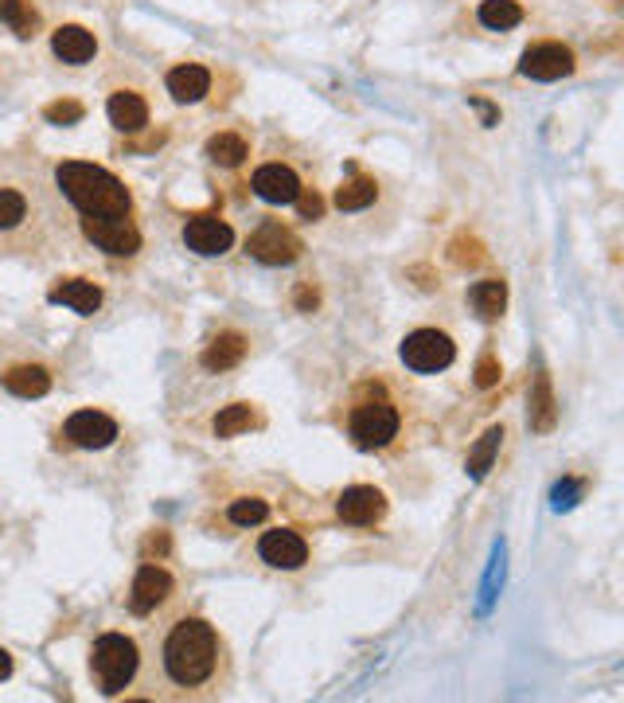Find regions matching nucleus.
I'll use <instances>...</instances> for the list:
<instances>
[{
  "instance_id": "24",
  "label": "nucleus",
  "mask_w": 624,
  "mask_h": 703,
  "mask_svg": "<svg viewBox=\"0 0 624 703\" xmlns=\"http://www.w3.org/2000/svg\"><path fill=\"white\" fill-rule=\"evenodd\" d=\"M523 20V8L515 0H480V24L492 32H507Z\"/></svg>"
},
{
  "instance_id": "9",
  "label": "nucleus",
  "mask_w": 624,
  "mask_h": 703,
  "mask_svg": "<svg viewBox=\"0 0 624 703\" xmlns=\"http://www.w3.org/2000/svg\"><path fill=\"white\" fill-rule=\"evenodd\" d=\"M184 243H188V250L203 254V258H219V254L231 250L234 231H231V223L219 219V215H192V219L184 223Z\"/></svg>"
},
{
  "instance_id": "8",
  "label": "nucleus",
  "mask_w": 624,
  "mask_h": 703,
  "mask_svg": "<svg viewBox=\"0 0 624 703\" xmlns=\"http://www.w3.org/2000/svg\"><path fill=\"white\" fill-rule=\"evenodd\" d=\"M246 250H250L258 262H266V266H289V262L301 258V239H297L293 231H285L281 223H262V227L250 235Z\"/></svg>"
},
{
  "instance_id": "20",
  "label": "nucleus",
  "mask_w": 624,
  "mask_h": 703,
  "mask_svg": "<svg viewBox=\"0 0 624 703\" xmlns=\"http://www.w3.org/2000/svg\"><path fill=\"white\" fill-rule=\"evenodd\" d=\"M242 356H246V340H242L238 332H219V336L207 344V352H203V368H207V372H227Z\"/></svg>"
},
{
  "instance_id": "11",
  "label": "nucleus",
  "mask_w": 624,
  "mask_h": 703,
  "mask_svg": "<svg viewBox=\"0 0 624 703\" xmlns=\"http://www.w3.org/2000/svg\"><path fill=\"white\" fill-rule=\"evenodd\" d=\"M336 512H340V520H344V524L367 528V524L383 520V512H387V497H383L379 489H371V485H351V489H344L340 500H336Z\"/></svg>"
},
{
  "instance_id": "22",
  "label": "nucleus",
  "mask_w": 624,
  "mask_h": 703,
  "mask_svg": "<svg viewBox=\"0 0 624 703\" xmlns=\"http://www.w3.org/2000/svg\"><path fill=\"white\" fill-rule=\"evenodd\" d=\"M500 442H504V426H492V430H484V438L472 446V454H468V477H472V481H484V477H488Z\"/></svg>"
},
{
  "instance_id": "18",
  "label": "nucleus",
  "mask_w": 624,
  "mask_h": 703,
  "mask_svg": "<svg viewBox=\"0 0 624 703\" xmlns=\"http://www.w3.org/2000/svg\"><path fill=\"white\" fill-rule=\"evenodd\" d=\"M207 90H211V75L199 63H184V67L168 71V94L176 102H199Z\"/></svg>"
},
{
  "instance_id": "28",
  "label": "nucleus",
  "mask_w": 624,
  "mask_h": 703,
  "mask_svg": "<svg viewBox=\"0 0 624 703\" xmlns=\"http://www.w3.org/2000/svg\"><path fill=\"white\" fill-rule=\"evenodd\" d=\"M0 20L24 40L36 32V12L28 8V0H0Z\"/></svg>"
},
{
  "instance_id": "15",
  "label": "nucleus",
  "mask_w": 624,
  "mask_h": 703,
  "mask_svg": "<svg viewBox=\"0 0 624 703\" xmlns=\"http://www.w3.org/2000/svg\"><path fill=\"white\" fill-rule=\"evenodd\" d=\"M47 297H51L55 305H71L82 317L98 313V305H102V290H98L94 282H86V278H63L59 286H51Z\"/></svg>"
},
{
  "instance_id": "12",
  "label": "nucleus",
  "mask_w": 624,
  "mask_h": 703,
  "mask_svg": "<svg viewBox=\"0 0 624 703\" xmlns=\"http://www.w3.org/2000/svg\"><path fill=\"white\" fill-rule=\"evenodd\" d=\"M258 555H262V563H270L277 571H297L309 559V543L297 536V532H289V528H277V532L262 536Z\"/></svg>"
},
{
  "instance_id": "13",
  "label": "nucleus",
  "mask_w": 624,
  "mask_h": 703,
  "mask_svg": "<svg viewBox=\"0 0 624 703\" xmlns=\"http://www.w3.org/2000/svg\"><path fill=\"white\" fill-rule=\"evenodd\" d=\"M172 594V575L164 571V567H153V563H145L141 571H137V579L129 586V610L133 614H153L156 606L164 602Z\"/></svg>"
},
{
  "instance_id": "7",
  "label": "nucleus",
  "mask_w": 624,
  "mask_h": 703,
  "mask_svg": "<svg viewBox=\"0 0 624 703\" xmlns=\"http://www.w3.org/2000/svg\"><path fill=\"white\" fill-rule=\"evenodd\" d=\"M574 71V51L562 43H531L519 59V75L535 79V83H554L566 79Z\"/></svg>"
},
{
  "instance_id": "30",
  "label": "nucleus",
  "mask_w": 624,
  "mask_h": 703,
  "mask_svg": "<svg viewBox=\"0 0 624 703\" xmlns=\"http://www.w3.org/2000/svg\"><path fill=\"white\" fill-rule=\"evenodd\" d=\"M24 215H28V200L20 192H12V188H0V231L16 227Z\"/></svg>"
},
{
  "instance_id": "5",
  "label": "nucleus",
  "mask_w": 624,
  "mask_h": 703,
  "mask_svg": "<svg viewBox=\"0 0 624 703\" xmlns=\"http://www.w3.org/2000/svg\"><path fill=\"white\" fill-rule=\"evenodd\" d=\"M453 360H457V348L445 332L418 329L402 340V364L414 372H445Z\"/></svg>"
},
{
  "instance_id": "14",
  "label": "nucleus",
  "mask_w": 624,
  "mask_h": 703,
  "mask_svg": "<svg viewBox=\"0 0 624 703\" xmlns=\"http://www.w3.org/2000/svg\"><path fill=\"white\" fill-rule=\"evenodd\" d=\"M254 192L266 200V204H297L301 196V180L297 172L285 165H262L254 172Z\"/></svg>"
},
{
  "instance_id": "6",
  "label": "nucleus",
  "mask_w": 624,
  "mask_h": 703,
  "mask_svg": "<svg viewBox=\"0 0 624 703\" xmlns=\"http://www.w3.org/2000/svg\"><path fill=\"white\" fill-rule=\"evenodd\" d=\"M82 231H86V239H90L94 247L106 250V254H117V258L141 250V231L133 227L129 215H86V219H82Z\"/></svg>"
},
{
  "instance_id": "32",
  "label": "nucleus",
  "mask_w": 624,
  "mask_h": 703,
  "mask_svg": "<svg viewBox=\"0 0 624 703\" xmlns=\"http://www.w3.org/2000/svg\"><path fill=\"white\" fill-rule=\"evenodd\" d=\"M457 266H476V262H484V254H480V243L476 239H453V254H449Z\"/></svg>"
},
{
  "instance_id": "10",
  "label": "nucleus",
  "mask_w": 624,
  "mask_h": 703,
  "mask_svg": "<svg viewBox=\"0 0 624 703\" xmlns=\"http://www.w3.org/2000/svg\"><path fill=\"white\" fill-rule=\"evenodd\" d=\"M63 430H67V438L75 442L78 450H106L117 438V422L102 411H75Z\"/></svg>"
},
{
  "instance_id": "29",
  "label": "nucleus",
  "mask_w": 624,
  "mask_h": 703,
  "mask_svg": "<svg viewBox=\"0 0 624 703\" xmlns=\"http://www.w3.org/2000/svg\"><path fill=\"white\" fill-rule=\"evenodd\" d=\"M231 524H242V528H250V524H262L266 516H270V504L262 497H238L231 504Z\"/></svg>"
},
{
  "instance_id": "27",
  "label": "nucleus",
  "mask_w": 624,
  "mask_h": 703,
  "mask_svg": "<svg viewBox=\"0 0 624 703\" xmlns=\"http://www.w3.org/2000/svg\"><path fill=\"white\" fill-rule=\"evenodd\" d=\"M254 426V407L250 403H231L215 414V438H234V434H246Z\"/></svg>"
},
{
  "instance_id": "33",
  "label": "nucleus",
  "mask_w": 624,
  "mask_h": 703,
  "mask_svg": "<svg viewBox=\"0 0 624 703\" xmlns=\"http://www.w3.org/2000/svg\"><path fill=\"white\" fill-rule=\"evenodd\" d=\"M500 383V360L496 356H480V364H476V387H496Z\"/></svg>"
},
{
  "instance_id": "19",
  "label": "nucleus",
  "mask_w": 624,
  "mask_h": 703,
  "mask_svg": "<svg viewBox=\"0 0 624 703\" xmlns=\"http://www.w3.org/2000/svg\"><path fill=\"white\" fill-rule=\"evenodd\" d=\"M4 391H12L16 399H39V395L51 391V375H47V368H39V364L12 368V372H4Z\"/></svg>"
},
{
  "instance_id": "17",
  "label": "nucleus",
  "mask_w": 624,
  "mask_h": 703,
  "mask_svg": "<svg viewBox=\"0 0 624 703\" xmlns=\"http://www.w3.org/2000/svg\"><path fill=\"white\" fill-rule=\"evenodd\" d=\"M51 47H55V55H59L63 63H90V59H94V51H98L94 36H90L86 28H78V24L59 28V32L51 36Z\"/></svg>"
},
{
  "instance_id": "3",
  "label": "nucleus",
  "mask_w": 624,
  "mask_h": 703,
  "mask_svg": "<svg viewBox=\"0 0 624 703\" xmlns=\"http://www.w3.org/2000/svg\"><path fill=\"white\" fill-rule=\"evenodd\" d=\"M137 661H141L137 645L129 637H121V633L98 637L94 649H90V672H94V680H98V688L106 696H117L137 676Z\"/></svg>"
},
{
  "instance_id": "37",
  "label": "nucleus",
  "mask_w": 624,
  "mask_h": 703,
  "mask_svg": "<svg viewBox=\"0 0 624 703\" xmlns=\"http://www.w3.org/2000/svg\"><path fill=\"white\" fill-rule=\"evenodd\" d=\"M8 672H12V657H8V653H4V649H0V680H4V676H8Z\"/></svg>"
},
{
  "instance_id": "35",
  "label": "nucleus",
  "mask_w": 624,
  "mask_h": 703,
  "mask_svg": "<svg viewBox=\"0 0 624 703\" xmlns=\"http://www.w3.org/2000/svg\"><path fill=\"white\" fill-rule=\"evenodd\" d=\"M578 489H582L578 481H566V485H558V489H554V504H558V508H570V504H574V497H578Z\"/></svg>"
},
{
  "instance_id": "31",
  "label": "nucleus",
  "mask_w": 624,
  "mask_h": 703,
  "mask_svg": "<svg viewBox=\"0 0 624 703\" xmlns=\"http://www.w3.org/2000/svg\"><path fill=\"white\" fill-rule=\"evenodd\" d=\"M82 102H71V98H63V102H51L47 110H43V118L51 125H75V122H82Z\"/></svg>"
},
{
  "instance_id": "34",
  "label": "nucleus",
  "mask_w": 624,
  "mask_h": 703,
  "mask_svg": "<svg viewBox=\"0 0 624 703\" xmlns=\"http://www.w3.org/2000/svg\"><path fill=\"white\" fill-rule=\"evenodd\" d=\"M297 204H301V215H305V219H320V211H324V204H320V196H316V192H305V188H301Z\"/></svg>"
},
{
  "instance_id": "26",
  "label": "nucleus",
  "mask_w": 624,
  "mask_h": 703,
  "mask_svg": "<svg viewBox=\"0 0 624 703\" xmlns=\"http://www.w3.org/2000/svg\"><path fill=\"white\" fill-rule=\"evenodd\" d=\"M375 200H379V188L367 176H351L348 184L336 192V207L340 211H363V207H371Z\"/></svg>"
},
{
  "instance_id": "1",
  "label": "nucleus",
  "mask_w": 624,
  "mask_h": 703,
  "mask_svg": "<svg viewBox=\"0 0 624 703\" xmlns=\"http://www.w3.org/2000/svg\"><path fill=\"white\" fill-rule=\"evenodd\" d=\"M219 668V637L203 618L176 621V629L164 641V672L180 688H199Z\"/></svg>"
},
{
  "instance_id": "36",
  "label": "nucleus",
  "mask_w": 624,
  "mask_h": 703,
  "mask_svg": "<svg viewBox=\"0 0 624 703\" xmlns=\"http://www.w3.org/2000/svg\"><path fill=\"white\" fill-rule=\"evenodd\" d=\"M476 110L484 114V125H492V122H496V110H492L488 102H480V98H476Z\"/></svg>"
},
{
  "instance_id": "21",
  "label": "nucleus",
  "mask_w": 624,
  "mask_h": 703,
  "mask_svg": "<svg viewBox=\"0 0 624 703\" xmlns=\"http://www.w3.org/2000/svg\"><path fill=\"white\" fill-rule=\"evenodd\" d=\"M468 301H472V309H476L480 321H496V317H504V309H507V286L500 278L476 282V286L468 290Z\"/></svg>"
},
{
  "instance_id": "25",
  "label": "nucleus",
  "mask_w": 624,
  "mask_h": 703,
  "mask_svg": "<svg viewBox=\"0 0 624 703\" xmlns=\"http://www.w3.org/2000/svg\"><path fill=\"white\" fill-rule=\"evenodd\" d=\"M246 153H250V149H246V141H242L238 133H215V137L207 141V157L223 168H238L246 161Z\"/></svg>"
},
{
  "instance_id": "16",
  "label": "nucleus",
  "mask_w": 624,
  "mask_h": 703,
  "mask_svg": "<svg viewBox=\"0 0 624 703\" xmlns=\"http://www.w3.org/2000/svg\"><path fill=\"white\" fill-rule=\"evenodd\" d=\"M110 122L114 129L121 133H137V129H145L149 125V106H145V98L141 94H133V90H117L110 94Z\"/></svg>"
},
{
  "instance_id": "23",
  "label": "nucleus",
  "mask_w": 624,
  "mask_h": 703,
  "mask_svg": "<svg viewBox=\"0 0 624 703\" xmlns=\"http://www.w3.org/2000/svg\"><path fill=\"white\" fill-rule=\"evenodd\" d=\"M554 414H558V407H554L550 375L539 372V379H535V387H531V430H539V434H546V430L554 426Z\"/></svg>"
},
{
  "instance_id": "2",
  "label": "nucleus",
  "mask_w": 624,
  "mask_h": 703,
  "mask_svg": "<svg viewBox=\"0 0 624 703\" xmlns=\"http://www.w3.org/2000/svg\"><path fill=\"white\" fill-rule=\"evenodd\" d=\"M55 180H59L63 196H67L82 215H129V207H133L125 184L117 180L114 172H106V168H98V165L67 161V165H59Z\"/></svg>"
},
{
  "instance_id": "4",
  "label": "nucleus",
  "mask_w": 624,
  "mask_h": 703,
  "mask_svg": "<svg viewBox=\"0 0 624 703\" xmlns=\"http://www.w3.org/2000/svg\"><path fill=\"white\" fill-rule=\"evenodd\" d=\"M348 430L351 442L359 450H383L390 438L398 434V411H394V403H390L383 391H371V395H363L351 407Z\"/></svg>"
}]
</instances>
